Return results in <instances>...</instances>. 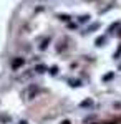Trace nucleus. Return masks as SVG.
Wrapping results in <instances>:
<instances>
[{
	"instance_id": "obj_19",
	"label": "nucleus",
	"mask_w": 121,
	"mask_h": 124,
	"mask_svg": "<svg viewBox=\"0 0 121 124\" xmlns=\"http://www.w3.org/2000/svg\"><path fill=\"white\" fill-rule=\"evenodd\" d=\"M118 70H120V71H121V63H120V65H118Z\"/></svg>"
},
{
	"instance_id": "obj_8",
	"label": "nucleus",
	"mask_w": 121,
	"mask_h": 124,
	"mask_svg": "<svg viewBox=\"0 0 121 124\" xmlns=\"http://www.w3.org/2000/svg\"><path fill=\"white\" fill-rule=\"evenodd\" d=\"M66 83L71 86V88H80V86L83 85L81 79H78V78H66Z\"/></svg>"
},
{
	"instance_id": "obj_13",
	"label": "nucleus",
	"mask_w": 121,
	"mask_h": 124,
	"mask_svg": "<svg viewBox=\"0 0 121 124\" xmlns=\"http://www.w3.org/2000/svg\"><path fill=\"white\" fill-rule=\"evenodd\" d=\"M120 27H121V25L118 23V22H114V23H111V25L108 27V33H106V35H111V33H114V30H116V28H120Z\"/></svg>"
},
{
	"instance_id": "obj_17",
	"label": "nucleus",
	"mask_w": 121,
	"mask_h": 124,
	"mask_svg": "<svg viewBox=\"0 0 121 124\" xmlns=\"http://www.w3.org/2000/svg\"><path fill=\"white\" fill-rule=\"evenodd\" d=\"M17 124H28V121H25V119H20Z\"/></svg>"
},
{
	"instance_id": "obj_20",
	"label": "nucleus",
	"mask_w": 121,
	"mask_h": 124,
	"mask_svg": "<svg viewBox=\"0 0 121 124\" xmlns=\"http://www.w3.org/2000/svg\"><path fill=\"white\" fill-rule=\"evenodd\" d=\"M118 37H120V38H121V31H120V33H118Z\"/></svg>"
},
{
	"instance_id": "obj_12",
	"label": "nucleus",
	"mask_w": 121,
	"mask_h": 124,
	"mask_svg": "<svg viewBox=\"0 0 121 124\" xmlns=\"http://www.w3.org/2000/svg\"><path fill=\"white\" fill-rule=\"evenodd\" d=\"M108 41V35H100L98 38L95 40V45L96 46H103V43H106Z\"/></svg>"
},
{
	"instance_id": "obj_4",
	"label": "nucleus",
	"mask_w": 121,
	"mask_h": 124,
	"mask_svg": "<svg viewBox=\"0 0 121 124\" xmlns=\"http://www.w3.org/2000/svg\"><path fill=\"white\" fill-rule=\"evenodd\" d=\"M35 76V73H33V70H27V71H23V73H20V76L17 78L18 81H27V79H32V78Z\"/></svg>"
},
{
	"instance_id": "obj_6",
	"label": "nucleus",
	"mask_w": 121,
	"mask_h": 124,
	"mask_svg": "<svg viewBox=\"0 0 121 124\" xmlns=\"http://www.w3.org/2000/svg\"><path fill=\"white\" fill-rule=\"evenodd\" d=\"M100 28H101V23H100V22H93V23L85 30L83 33H85V35H90V33H95L96 30H100Z\"/></svg>"
},
{
	"instance_id": "obj_16",
	"label": "nucleus",
	"mask_w": 121,
	"mask_h": 124,
	"mask_svg": "<svg viewBox=\"0 0 121 124\" xmlns=\"http://www.w3.org/2000/svg\"><path fill=\"white\" fill-rule=\"evenodd\" d=\"M113 58H114V60H120V58H121V46L118 48L116 51H114V55H113Z\"/></svg>"
},
{
	"instance_id": "obj_18",
	"label": "nucleus",
	"mask_w": 121,
	"mask_h": 124,
	"mask_svg": "<svg viewBox=\"0 0 121 124\" xmlns=\"http://www.w3.org/2000/svg\"><path fill=\"white\" fill-rule=\"evenodd\" d=\"M61 124H71V123H70L68 119H65V121H61Z\"/></svg>"
},
{
	"instance_id": "obj_2",
	"label": "nucleus",
	"mask_w": 121,
	"mask_h": 124,
	"mask_svg": "<svg viewBox=\"0 0 121 124\" xmlns=\"http://www.w3.org/2000/svg\"><path fill=\"white\" fill-rule=\"evenodd\" d=\"M25 63H27V58L25 56H15V58H12V61H10V68L13 71H18Z\"/></svg>"
},
{
	"instance_id": "obj_10",
	"label": "nucleus",
	"mask_w": 121,
	"mask_h": 124,
	"mask_svg": "<svg viewBox=\"0 0 121 124\" xmlns=\"http://www.w3.org/2000/svg\"><path fill=\"white\" fill-rule=\"evenodd\" d=\"M48 75H50V76H58V75H60V68L56 66V65H52V66H48V71H47Z\"/></svg>"
},
{
	"instance_id": "obj_11",
	"label": "nucleus",
	"mask_w": 121,
	"mask_h": 124,
	"mask_svg": "<svg viewBox=\"0 0 121 124\" xmlns=\"http://www.w3.org/2000/svg\"><path fill=\"white\" fill-rule=\"evenodd\" d=\"M78 106H80V108H90V109H91V108L95 106V101L91 99V98H88V99H85V101H81V103H80Z\"/></svg>"
},
{
	"instance_id": "obj_7",
	"label": "nucleus",
	"mask_w": 121,
	"mask_h": 124,
	"mask_svg": "<svg viewBox=\"0 0 121 124\" xmlns=\"http://www.w3.org/2000/svg\"><path fill=\"white\" fill-rule=\"evenodd\" d=\"M50 43H52V38H50V37H45V38H43L42 41H40V43H38V45H40V46H38V50H40V51H45V50L48 48V45H50Z\"/></svg>"
},
{
	"instance_id": "obj_14",
	"label": "nucleus",
	"mask_w": 121,
	"mask_h": 124,
	"mask_svg": "<svg viewBox=\"0 0 121 124\" xmlns=\"http://www.w3.org/2000/svg\"><path fill=\"white\" fill-rule=\"evenodd\" d=\"M9 123H12V117L10 116H7V114L0 116V124H9Z\"/></svg>"
},
{
	"instance_id": "obj_5",
	"label": "nucleus",
	"mask_w": 121,
	"mask_h": 124,
	"mask_svg": "<svg viewBox=\"0 0 121 124\" xmlns=\"http://www.w3.org/2000/svg\"><path fill=\"white\" fill-rule=\"evenodd\" d=\"M47 71H48V66L43 65V63H37V65L33 66V73H35V75H43V73H47Z\"/></svg>"
},
{
	"instance_id": "obj_15",
	"label": "nucleus",
	"mask_w": 121,
	"mask_h": 124,
	"mask_svg": "<svg viewBox=\"0 0 121 124\" xmlns=\"http://www.w3.org/2000/svg\"><path fill=\"white\" fill-rule=\"evenodd\" d=\"M113 76H114V73H113V71H111V73H108V75H104V76L101 78V79H103V83H106V81H111Z\"/></svg>"
},
{
	"instance_id": "obj_3",
	"label": "nucleus",
	"mask_w": 121,
	"mask_h": 124,
	"mask_svg": "<svg viewBox=\"0 0 121 124\" xmlns=\"http://www.w3.org/2000/svg\"><path fill=\"white\" fill-rule=\"evenodd\" d=\"M75 23L78 25V27H81V25H85V23H88L90 20H91V15L90 13H83V15H76L75 17Z\"/></svg>"
},
{
	"instance_id": "obj_9",
	"label": "nucleus",
	"mask_w": 121,
	"mask_h": 124,
	"mask_svg": "<svg viewBox=\"0 0 121 124\" xmlns=\"http://www.w3.org/2000/svg\"><path fill=\"white\" fill-rule=\"evenodd\" d=\"M56 17L60 18V22H65V23H70V22L75 18V17H71V15H70V13H58Z\"/></svg>"
},
{
	"instance_id": "obj_1",
	"label": "nucleus",
	"mask_w": 121,
	"mask_h": 124,
	"mask_svg": "<svg viewBox=\"0 0 121 124\" xmlns=\"http://www.w3.org/2000/svg\"><path fill=\"white\" fill-rule=\"evenodd\" d=\"M37 94H38V86L37 85H28L27 88L23 89V93H22V96L27 98V99H33Z\"/></svg>"
}]
</instances>
